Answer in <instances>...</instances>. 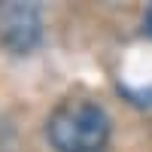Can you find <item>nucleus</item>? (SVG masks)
<instances>
[{"instance_id":"3","label":"nucleus","mask_w":152,"mask_h":152,"mask_svg":"<svg viewBox=\"0 0 152 152\" xmlns=\"http://www.w3.org/2000/svg\"><path fill=\"white\" fill-rule=\"evenodd\" d=\"M146 28H149V34H152V6H149V12H146Z\"/></svg>"},{"instance_id":"1","label":"nucleus","mask_w":152,"mask_h":152,"mask_svg":"<svg viewBox=\"0 0 152 152\" xmlns=\"http://www.w3.org/2000/svg\"><path fill=\"white\" fill-rule=\"evenodd\" d=\"M55 152H104L110 143V116L91 100H64L46 125Z\"/></svg>"},{"instance_id":"2","label":"nucleus","mask_w":152,"mask_h":152,"mask_svg":"<svg viewBox=\"0 0 152 152\" xmlns=\"http://www.w3.org/2000/svg\"><path fill=\"white\" fill-rule=\"evenodd\" d=\"M40 34H43V21L34 6L9 3L0 9V43L9 52H15V55L31 52L40 43Z\"/></svg>"}]
</instances>
